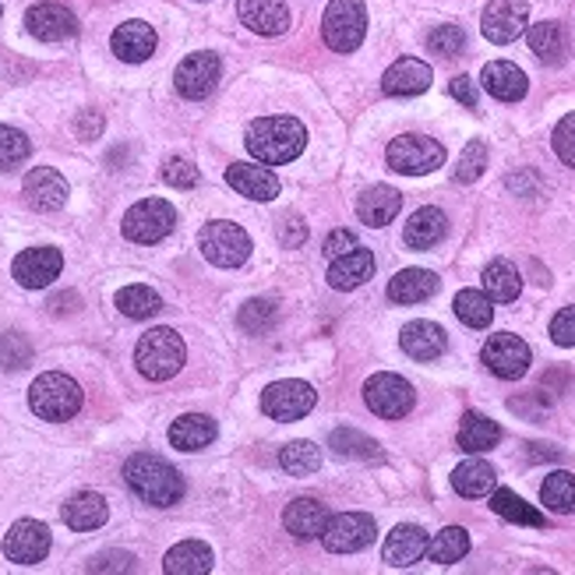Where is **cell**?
I'll use <instances>...</instances> for the list:
<instances>
[{"label": "cell", "instance_id": "21", "mask_svg": "<svg viewBox=\"0 0 575 575\" xmlns=\"http://www.w3.org/2000/svg\"><path fill=\"white\" fill-rule=\"evenodd\" d=\"M480 86L502 102H519L529 92V78L519 65H512V60H490L480 71Z\"/></svg>", "mask_w": 575, "mask_h": 575}, {"label": "cell", "instance_id": "12", "mask_svg": "<svg viewBox=\"0 0 575 575\" xmlns=\"http://www.w3.org/2000/svg\"><path fill=\"white\" fill-rule=\"evenodd\" d=\"M484 364H487L490 375H498L505 381H519L529 371L533 354L519 336L498 333V336H490L484 346Z\"/></svg>", "mask_w": 575, "mask_h": 575}, {"label": "cell", "instance_id": "20", "mask_svg": "<svg viewBox=\"0 0 575 575\" xmlns=\"http://www.w3.org/2000/svg\"><path fill=\"white\" fill-rule=\"evenodd\" d=\"M156 29L149 22H125L117 26L113 36H110V50L125 60V65H141V60H149L156 53Z\"/></svg>", "mask_w": 575, "mask_h": 575}, {"label": "cell", "instance_id": "33", "mask_svg": "<svg viewBox=\"0 0 575 575\" xmlns=\"http://www.w3.org/2000/svg\"><path fill=\"white\" fill-rule=\"evenodd\" d=\"M495 484H498L495 466L484 459H466L452 469V487H456L463 498H484L495 490Z\"/></svg>", "mask_w": 575, "mask_h": 575}, {"label": "cell", "instance_id": "9", "mask_svg": "<svg viewBox=\"0 0 575 575\" xmlns=\"http://www.w3.org/2000/svg\"><path fill=\"white\" fill-rule=\"evenodd\" d=\"M177 226V212L170 201L162 198H146L128 209L125 216V237L135 244H159L162 237H170Z\"/></svg>", "mask_w": 575, "mask_h": 575}, {"label": "cell", "instance_id": "54", "mask_svg": "<svg viewBox=\"0 0 575 575\" xmlns=\"http://www.w3.org/2000/svg\"><path fill=\"white\" fill-rule=\"evenodd\" d=\"M448 92H452V99L456 102H463L466 110H477V81L469 78V75H459V78H452V86H448Z\"/></svg>", "mask_w": 575, "mask_h": 575}, {"label": "cell", "instance_id": "3", "mask_svg": "<svg viewBox=\"0 0 575 575\" xmlns=\"http://www.w3.org/2000/svg\"><path fill=\"white\" fill-rule=\"evenodd\" d=\"M184 360H188V346L174 333V328H149L135 346V364L149 381H167L174 378Z\"/></svg>", "mask_w": 575, "mask_h": 575}, {"label": "cell", "instance_id": "59", "mask_svg": "<svg viewBox=\"0 0 575 575\" xmlns=\"http://www.w3.org/2000/svg\"><path fill=\"white\" fill-rule=\"evenodd\" d=\"M562 452L554 448V445H529V459L533 463H541V459H558Z\"/></svg>", "mask_w": 575, "mask_h": 575}, {"label": "cell", "instance_id": "28", "mask_svg": "<svg viewBox=\"0 0 575 575\" xmlns=\"http://www.w3.org/2000/svg\"><path fill=\"white\" fill-rule=\"evenodd\" d=\"M60 516H65V523L75 533H89V529H99L102 523H107L110 508H107V498L96 495V490H78V495L68 498V505L60 508Z\"/></svg>", "mask_w": 575, "mask_h": 575}, {"label": "cell", "instance_id": "14", "mask_svg": "<svg viewBox=\"0 0 575 575\" xmlns=\"http://www.w3.org/2000/svg\"><path fill=\"white\" fill-rule=\"evenodd\" d=\"M219 75H222L219 57L201 50V53H188L180 60L174 81H177V92L184 99H205V96H212V89L219 86Z\"/></svg>", "mask_w": 575, "mask_h": 575}, {"label": "cell", "instance_id": "27", "mask_svg": "<svg viewBox=\"0 0 575 575\" xmlns=\"http://www.w3.org/2000/svg\"><path fill=\"white\" fill-rule=\"evenodd\" d=\"M399 346L414 360H435V357L445 354L448 336H445V328L435 325V321H409L403 328V336H399Z\"/></svg>", "mask_w": 575, "mask_h": 575}, {"label": "cell", "instance_id": "11", "mask_svg": "<svg viewBox=\"0 0 575 575\" xmlns=\"http://www.w3.org/2000/svg\"><path fill=\"white\" fill-rule=\"evenodd\" d=\"M375 533H378V526L371 516H364V512H343V516L328 519L321 544L333 554H357L375 541Z\"/></svg>", "mask_w": 575, "mask_h": 575}, {"label": "cell", "instance_id": "60", "mask_svg": "<svg viewBox=\"0 0 575 575\" xmlns=\"http://www.w3.org/2000/svg\"><path fill=\"white\" fill-rule=\"evenodd\" d=\"M0 14H4V8H0Z\"/></svg>", "mask_w": 575, "mask_h": 575}, {"label": "cell", "instance_id": "15", "mask_svg": "<svg viewBox=\"0 0 575 575\" xmlns=\"http://www.w3.org/2000/svg\"><path fill=\"white\" fill-rule=\"evenodd\" d=\"M50 544H53L50 526L36 519H18L4 537V554L14 565H39L50 554Z\"/></svg>", "mask_w": 575, "mask_h": 575}, {"label": "cell", "instance_id": "53", "mask_svg": "<svg viewBox=\"0 0 575 575\" xmlns=\"http://www.w3.org/2000/svg\"><path fill=\"white\" fill-rule=\"evenodd\" d=\"M89 572H135V558L125 551H107L99 554V558H92Z\"/></svg>", "mask_w": 575, "mask_h": 575}, {"label": "cell", "instance_id": "6", "mask_svg": "<svg viewBox=\"0 0 575 575\" xmlns=\"http://www.w3.org/2000/svg\"><path fill=\"white\" fill-rule=\"evenodd\" d=\"M198 248H201L205 261H212L216 269H237V265H244L251 255V237L244 234V226L216 219V222L201 226Z\"/></svg>", "mask_w": 575, "mask_h": 575}, {"label": "cell", "instance_id": "16", "mask_svg": "<svg viewBox=\"0 0 575 575\" xmlns=\"http://www.w3.org/2000/svg\"><path fill=\"white\" fill-rule=\"evenodd\" d=\"M26 29H29V36L39 39V43H65V39H71L78 32V18L65 4L43 0V4H32L26 11Z\"/></svg>", "mask_w": 575, "mask_h": 575}, {"label": "cell", "instance_id": "40", "mask_svg": "<svg viewBox=\"0 0 575 575\" xmlns=\"http://www.w3.org/2000/svg\"><path fill=\"white\" fill-rule=\"evenodd\" d=\"M490 508L498 512L502 519L508 523H519V526H544V516L533 505H526L516 490H508V487H498V490H490Z\"/></svg>", "mask_w": 575, "mask_h": 575}, {"label": "cell", "instance_id": "58", "mask_svg": "<svg viewBox=\"0 0 575 575\" xmlns=\"http://www.w3.org/2000/svg\"><path fill=\"white\" fill-rule=\"evenodd\" d=\"M75 307H78V294H57V297L50 300V311H53V315L75 311Z\"/></svg>", "mask_w": 575, "mask_h": 575}, {"label": "cell", "instance_id": "22", "mask_svg": "<svg viewBox=\"0 0 575 575\" xmlns=\"http://www.w3.org/2000/svg\"><path fill=\"white\" fill-rule=\"evenodd\" d=\"M226 184L251 201H272L279 195V177L265 167H255V162H234V167L226 170Z\"/></svg>", "mask_w": 575, "mask_h": 575}, {"label": "cell", "instance_id": "7", "mask_svg": "<svg viewBox=\"0 0 575 575\" xmlns=\"http://www.w3.org/2000/svg\"><path fill=\"white\" fill-rule=\"evenodd\" d=\"M385 159L396 174L424 177V174L438 170L445 162V146L435 138H427V135H399V138L388 141Z\"/></svg>", "mask_w": 575, "mask_h": 575}, {"label": "cell", "instance_id": "8", "mask_svg": "<svg viewBox=\"0 0 575 575\" xmlns=\"http://www.w3.org/2000/svg\"><path fill=\"white\" fill-rule=\"evenodd\" d=\"M364 403L375 417L403 420L409 409H414L417 396H414V385H409L406 378H399L393 371H381V375H371L364 381Z\"/></svg>", "mask_w": 575, "mask_h": 575}, {"label": "cell", "instance_id": "32", "mask_svg": "<svg viewBox=\"0 0 575 575\" xmlns=\"http://www.w3.org/2000/svg\"><path fill=\"white\" fill-rule=\"evenodd\" d=\"M438 286H442V279L435 272H427V269H406V272H399L393 282H388V300H396V304H420V300L435 297Z\"/></svg>", "mask_w": 575, "mask_h": 575}, {"label": "cell", "instance_id": "35", "mask_svg": "<svg viewBox=\"0 0 575 575\" xmlns=\"http://www.w3.org/2000/svg\"><path fill=\"white\" fill-rule=\"evenodd\" d=\"M456 442L463 452H469V456H480V452H490L502 442V427L484 414H466Z\"/></svg>", "mask_w": 575, "mask_h": 575}, {"label": "cell", "instance_id": "52", "mask_svg": "<svg viewBox=\"0 0 575 575\" xmlns=\"http://www.w3.org/2000/svg\"><path fill=\"white\" fill-rule=\"evenodd\" d=\"M551 339L558 343V346H575V304L554 315V321H551Z\"/></svg>", "mask_w": 575, "mask_h": 575}, {"label": "cell", "instance_id": "30", "mask_svg": "<svg viewBox=\"0 0 575 575\" xmlns=\"http://www.w3.org/2000/svg\"><path fill=\"white\" fill-rule=\"evenodd\" d=\"M216 442V420L205 414H184L170 424V445L180 452H201Z\"/></svg>", "mask_w": 575, "mask_h": 575}, {"label": "cell", "instance_id": "31", "mask_svg": "<svg viewBox=\"0 0 575 575\" xmlns=\"http://www.w3.org/2000/svg\"><path fill=\"white\" fill-rule=\"evenodd\" d=\"M212 547L201 544V541H184L177 547L167 551V558H162V572L167 575H205L212 572Z\"/></svg>", "mask_w": 575, "mask_h": 575}, {"label": "cell", "instance_id": "4", "mask_svg": "<svg viewBox=\"0 0 575 575\" xmlns=\"http://www.w3.org/2000/svg\"><path fill=\"white\" fill-rule=\"evenodd\" d=\"M29 406L39 420H71L81 409V385L60 371L39 375L29 388Z\"/></svg>", "mask_w": 575, "mask_h": 575}, {"label": "cell", "instance_id": "56", "mask_svg": "<svg viewBox=\"0 0 575 575\" xmlns=\"http://www.w3.org/2000/svg\"><path fill=\"white\" fill-rule=\"evenodd\" d=\"M75 131H78V138H99V131H102V113L81 110L78 120H75Z\"/></svg>", "mask_w": 575, "mask_h": 575}, {"label": "cell", "instance_id": "17", "mask_svg": "<svg viewBox=\"0 0 575 575\" xmlns=\"http://www.w3.org/2000/svg\"><path fill=\"white\" fill-rule=\"evenodd\" d=\"M60 269H65V258H60L57 248H29L11 265L18 286H26V290H47L60 276Z\"/></svg>", "mask_w": 575, "mask_h": 575}, {"label": "cell", "instance_id": "13", "mask_svg": "<svg viewBox=\"0 0 575 575\" xmlns=\"http://www.w3.org/2000/svg\"><path fill=\"white\" fill-rule=\"evenodd\" d=\"M529 26V4L526 0H490L484 8V18H480V32L490 39V43H512V39H519Z\"/></svg>", "mask_w": 575, "mask_h": 575}, {"label": "cell", "instance_id": "57", "mask_svg": "<svg viewBox=\"0 0 575 575\" xmlns=\"http://www.w3.org/2000/svg\"><path fill=\"white\" fill-rule=\"evenodd\" d=\"M304 240H307V226L300 219H286L282 222V244H286V248H300Z\"/></svg>", "mask_w": 575, "mask_h": 575}, {"label": "cell", "instance_id": "5", "mask_svg": "<svg viewBox=\"0 0 575 575\" xmlns=\"http://www.w3.org/2000/svg\"><path fill=\"white\" fill-rule=\"evenodd\" d=\"M321 36L333 53H354L367 36L364 0H328L321 14Z\"/></svg>", "mask_w": 575, "mask_h": 575}, {"label": "cell", "instance_id": "51", "mask_svg": "<svg viewBox=\"0 0 575 575\" xmlns=\"http://www.w3.org/2000/svg\"><path fill=\"white\" fill-rule=\"evenodd\" d=\"M554 152H558L565 167H575V113L562 117L558 128H554Z\"/></svg>", "mask_w": 575, "mask_h": 575}, {"label": "cell", "instance_id": "29", "mask_svg": "<svg viewBox=\"0 0 575 575\" xmlns=\"http://www.w3.org/2000/svg\"><path fill=\"white\" fill-rule=\"evenodd\" d=\"M403 209V195L396 188H385V184H378V188L364 191L360 201H357V216L360 222L375 226V230H381V226H388Z\"/></svg>", "mask_w": 575, "mask_h": 575}, {"label": "cell", "instance_id": "48", "mask_svg": "<svg viewBox=\"0 0 575 575\" xmlns=\"http://www.w3.org/2000/svg\"><path fill=\"white\" fill-rule=\"evenodd\" d=\"M427 50L438 57H459L466 50V32L459 26H438L427 36Z\"/></svg>", "mask_w": 575, "mask_h": 575}, {"label": "cell", "instance_id": "37", "mask_svg": "<svg viewBox=\"0 0 575 575\" xmlns=\"http://www.w3.org/2000/svg\"><path fill=\"white\" fill-rule=\"evenodd\" d=\"M526 39H529V50L537 53L541 65L554 68V65H562V60H565V50L568 47H565V29L558 22H537V26H529Z\"/></svg>", "mask_w": 575, "mask_h": 575}, {"label": "cell", "instance_id": "26", "mask_svg": "<svg viewBox=\"0 0 575 575\" xmlns=\"http://www.w3.org/2000/svg\"><path fill=\"white\" fill-rule=\"evenodd\" d=\"M282 523H286V529H290L297 541H315V537H321L325 526H328V508L318 498H297V502L286 505Z\"/></svg>", "mask_w": 575, "mask_h": 575}, {"label": "cell", "instance_id": "25", "mask_svg": "<svg viewBox=\"0 0 575 575\" xmlns=\"http://www.w3.org/2000/svg\"><path fill=\"white\" fill-rule=\"evenodd\" d=\"M371 276H375V255L364 248L346 251L328 265V286H333V290H357V286Z\"/></svg>", "mask_w": 575, "mask_h": 575}, {"label": "cell", "instance_id": "49", "mask_svg": "<svg viewBox=\"0 0 575 575\" xmlns=\"http://www.w3.org/2000/svg\"><path fill=\"white\" fill-rule=\"evenodd\" d=\"M487 167V146L484 141H469V146L463 149L459 162H456V180L459 184H474Z\"/></svg>", "mask_w": 575, "mask_h": 575}, {"label": "cell", "instance_id": "46", "mask_svg": "<svg viewBox=\"0 0 575 575\" xmlns=\"http://www.w3.org/2000/svg\"><path fill=\"white\" fill-rule=\"evenodd\" d=\"M29 152H32V146L22 131L0 125V170H11V167H18V162H26Z\"/></svg>", "mask_w": 575, "mask_h": 575}, {"label": "cell", "instance_id": "45", "mask_svg": "<svg viewBox=\"0 0 575 575\" xmlns=\"http://www.w3.org/2000/svg\"><path fill=\"white\" fill-rule=\"evenodd\" d=\"M282 469L286 474H294V477H311L315 469L321 466V448L315 442H290L282 448V456H279Z\"/></svg>", "mask_w": 575, "mask_h": 575}, {"label": "cell", "instance_id": "19", "mask_svg": "<svg viewBox=\"0 0 575 575\" xmlns=\"http://www.w3.org/2000/svg\"><path fill=\"white\" fill-rule=\"evenodd\" d=\"M240 22L258 36H282L290 29V8L286 0H237Z\"/></svg>", "mask_w": 575, "mask_h": 575}, {"label": "cell", "instance_id": "50", "mask_svg": "<svg viewBox=\"0 0 575 575\" xmlns=\"http://www.w3.org/2000/svg\"><path fill=\"white\" fill-rule=\"evenodd\" d=\"M162 180H167L170 188L188 191V188H198L201 174H198V167H195L191 159H180V156H174V159H167V167H162Z\"/></svg>", "mask_w": 575, "mask_h": 575}, {"label": "cell", "instance_id": "43", "mask_svg": "<svg viewBox=\"0 0 575 575\" xmlns=\"http://www.w3.org/2000/svg\"><path fill=\"white\" fill-rule=\"evenodd\" d=\"M117 307H120V315H128V318H152L162 307V300L152 286L135 282V286H125V290L117 294Z\"/></svg>", "mask_w": 575, "mask_h": 575}, {"label": "cell", "instance_id": "44", "mask_svg": "<svg viewBox=\"0 0 575 575\" xmlns=\"http://www.w3.org/2000/svg\"><path fill=\"white\" fill-rule=\"evenodd\" d=\"M276 318H279V304L276 300H265V297L248 300V304L240 307V315H237L240 328L248 336H265L276 325Z\"/></svg>", "mask_w": 575, "mask_h": 575}, {"label": "cell", "instance_id": "39", "mask_svg": "<svg viewBox=\"0 0 575 575\" xmlns=\"http://www.w3.org/2000/svg\"><path fill=\"white\" fill-rule=\"evenodd\" d=\"M469 554V533L463 526H445L435 541L427 544V558L435 565H456Z\"/></svg>", "mask_w": 575, "mask_h": 575}, {"label": "cell", "instance_id": "41", "mask_svg": "<svg viewBox=\"0 0 575 575\" xmlns=\"http://www.w3.org/2000/svg\"><path fill=\"white\" fill-rule=\"evenodd\" d=\"M541 502L551 512H558V516H568V512H575V477L568 474V469H554V474L544 477Z\"/></svg>", "mask_w": 575, "mask_h": 575}, {"label": "cell", "instance_id": "42", "mask_svg": "<svg viewBox=\"0 0 575 575\" xmlns=\"http://www.w3.org/2000/svg\"><path fill=\"white\" fill-rule=\"evenodd\" d=\"M452 307H456V318L469 328H487L495 318V300L480 290H459Z\"/></svg>", "mask_w": 575, "mask_h": 575}, {"label": "cell", "instance_id": "24", "mask_svg": "<svg viewBox=\"0 0 575 575\" xmlns=\"http://www.w3.org/2000/svg\"><path fill=\"white\" fill-rule=\"evenodd\" d=\"M430 78H435V75H430V68L424 65V60L403 57L385 71L381 89H385V96H420V92L430 89Z\"/></svg>", "mask_w": 575, "mask_h": 575}, {"label": "cell", "instance_id": "18", "mask_svg": "<svg viewBox=\"0 0 575 575\" xmlns=\"http://www.w3.org/2000/svg\"><path fill=\"white\" fill-rule=\"evenodd\" d=\"M22 191H26V201L32 205L36 212H57V209H65L68 205V180L60 177L57 170L50 167H36L26 184H22Z\"/></svg>", "mask_w": 575, "mask_h": 575}, {"label": "cell", "instance_id": "55", "mask_svg": "<svg viewBox=\"0 0 575 575\" xmlns=\"http://www.w3.org/2000/svg\"><path fill=\"white\" fill-rule=\"evenodd\" d=\"M354 248H360V244H357V237L350 230H333L325 237V255L328 258H339V255L354 251Z\"/></svg>", "mask_w": 575, "mask_h": 575}, {"label": "cell", "instance_id": "38", "mask_svg": "<svg viewBox=\"0 0 575 575\" xmlns=\"http://www.w3.org/2000/svg\"><path fill=\"white\" fill-rule=\"evenodd\" d=\"M328 448L343 459H381V445L354 427H336L333 435H328Z\"/></svg>", "mask_w": 575, "mask_h": 575}, {"label": "cell", "instance_id": "10", "mask_svg": "<svg viewBox=\"0 0 575 575\" xmlns=\"http://www.w3.org/2000/svg\"><path fill=\"white\" fill-rule=\"evenodd\" d=\"M315 388L307 381H297V378H282V381H272L269 388L261 393V409L269 414L272 420H282V424H294L300 417H307L315 409Z\"/></svg>", "mask_w": 575, "mask_h": 575}, {"label": "cell", "instance_id": "34", "mask_svg": "<svg viewBox=\"0 0 575 575\" xmlns=\"http://www.w3.org/2000/svg\"><path fill=\"white\" fill-rule=\"evenodd\" d=\"M445 230H448V219H445V212L442 209H417L414 216H409V222H406V244L414 251H427V248H435V244L445 237Z\"/></svg>", "mask_w": 575, "mask_h": 575}, {"label": "cell", "instance_id": "2", "mask_svg": "<svg viewBox=\"0 0 575 575\" xmlns=\"http://www.w3.org/2000/svg\"><path fill=\"white\" fill-rule=\"evenodd\" d=\"M125 480L135 495L146 502V505H156V508H170L184 498V477L177 469L159 459V456H149V452H138L125 463Z\"/></svg>", "mask_w": 575, "mask_h": 575}, {"label": "cell", "instance_id": "36", "mask_svg": "<svg viewBox=\"0 0 575 575\" xmlns=\"http://www.w3.org/2000/svg\"><path fill=\"white\" fill-rule=\"evenodd\" d=\"M484 294L495 300V304H512L519 294H523V279H519V269L512 261L498 258L490 261L484 269Z\"/></svg>", "mask_w": 575, "mask_h": 575}, {"label": "cell", "instance_id": "1", "mask_svg": "<svg viewBox=\"0 0 575 575\" xmlns=\"http://www.w3.org/2000/svg\"><path fill=\"white\" fill-rule=\"evenodd\" d=\"M307 146V128L297 117H261L248 128V152L265 167L294 162Z\"/></svg>", "mask_w": 575, "mask_h": 575}, {"label": "cell", "instance_id": "47", "mask_svg": "<svg viewBox=\"0 0 575 575\" xmlns=\"http://www.w3.org/2000/svg\"><path fill=\"white\" fill-rule=\"evenodd\" d=\"M32 364V343L18 333L0 336V367L4 371H22V367Z\"/></svg>", "mask_w": 575, "mask_h": 575}, {"label": "cell", "instance_id": "23", "mask_svg": "<svg viewBox=\"0 0 575 575\" xmlns=\"http://www.w3.org/2000/svg\"><path fill=\"white\" fill-rule=\"evenodd\" d=\"M427 533L420 526H396L393 533L385 537V551H381V558L393 565V568H409L414 562H420L424 554H427Z\"/></svg>", "mask_w": 575, "mask_h": 575}]
</instances>
